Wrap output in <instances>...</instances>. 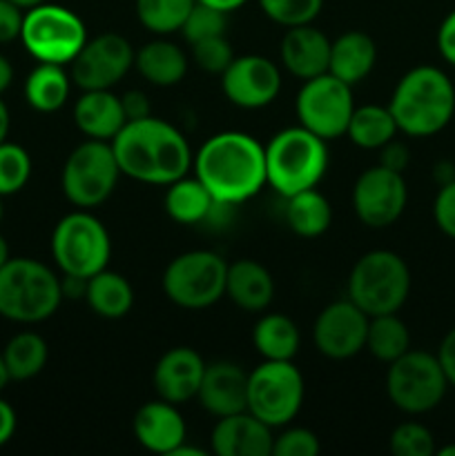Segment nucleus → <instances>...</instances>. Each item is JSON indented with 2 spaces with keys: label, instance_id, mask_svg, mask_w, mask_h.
Instances as JSON below:
<instances>
[{
  "label": "nucleus",
  "instance_id": "nucleus-4",
  "mask_svg": "<svg viewBox=\"0 0 455 456\" xmlns=\"http://www.w3.org/2000/svg\"><path fill=\"white\" fill-rule=\"evenodd\" d=\"M266 178L279 196L299 194L321 183L328 169V147L324 138L306 127H285L268 141Z\"/></svg>",
  "mask_w": 455,
  "mask_h": 456
},
{
  "label": "nucleus",
  "instance_id": "nucleus-38",
  "mask_svg": "<svg viewBox=\"0 0 455 456\" xmlns=\"http://www.w3.org/2000/svg\"><path fill=\"white\" fill-rule=\"evenodd\" d=\"M388 448L395 456H433L435 436L426 426L418 421H404L391 432Z\"/></svg>",
  "mask_w": 455,
  "mask_h": 456
},
{
  "label": "nucleus",
  "instance_id": "nucleus-27",
  "mask_svg": "<svg viewBox=\"0 0 455 456\" xmlns=\"http://www.w3.org/2000/svg\"><path fill=\"white\" fill-rule=\"evenodd\" d=\"M165 214L178 225H196L212 216L217 208H223L210 196L203 183L196 176H181L178 181L170 183L163 199Z\"/></svg>",
  "mask_w": 455,
  "mask_h": 456
},
{
  "label": "nucleus",
  "instance_id": "nucleus-17",
  "mask_svg": "<svg viewBox=\"0 0 455 456\" xmlns=\"http://www.w3.org/2000/svg\"><path fill=\"white\" fill-rule=\"evenodd\" d=\"M221 89L235 107L261 110L279 96L281 71L270 58L259 53L235 56L221 74Z\"/></svg>",
  "mask_w": 455,
  "mask_h": 456
},
{
  "label": "nucleus",
  "instance_id": "nucleus-40",
  "mask_svg": "<svg viewBox=\"0 0 455 456\" xmlns=\"http://www.w3.org/2000/svg\"><path fill=\"white\" fill-rule=\"evenodd\" d=\"M192 47V61L205 74H219L221 76L226 71V67L230 65L235 52H232V45L226 36H212V38L199 40V43L190 45Z\"/></svg>",
  "mask_w": 455,
  "mask_h": 456
},
{
  "label": "nucleus",
  "instance_id": "nucleus-11",
  "mask_svg": "<svg viewBox=\"0 0 455 456\" xmlns=\"http://www.w3.org/2000/svg\"><path fill=\"white\" fill-rule=\"evenodd\" d=\"M123 176L116 163L112 142L87 138L67 156L61 172V190L79 209H92L105 203Z\"/></svg>",
  "mask_w": 455,
  "mask_h": 456
},
{
  "label": "nucleus",
  "instance_id": "nucleus-56",
  "mask_svg": "<svg viewBox=\"0 0 455 456\" xmlns=\"http://www.w3.org/2000/svg\"><path fill=\"white\" fill-rule=\"evenodd\" d=\"M437 456H455V444H449V445H442L440 450H435Z\"/></svg>",
  "mask_w": 455,
  "mask_h": 456
},
{
  "label": "nucleus",
  "instance_id": "nucleus-29",
  "mask_svg": "<svg viewBox=\"0 0 455 456\" xmlns=\"http://www.w3.org/2000/svg\"><path fill=\"white\" fill-rule=\"evenodd\" d=\"M71 92V76L65 65L38 62L25 80V101L40 114L62 110Z\"/></svg>",
  "mask_w": 455,
  "mask_h": 456
},
{
  "label": "nucleus",
  "instance_id": "nucleus-57",
  "mask_svg": "<svg viewBox=\"0 0 455 456\" xmlns=\"http://www.w3.org/2000/svg\"><path fill=\"white\" fill-rule=\"evenodd\" d=\"M4 218V205H3V196H0V223H3Z\"/></svg>",
  "mask_w": 455,
  "mask_h": 456
},
{
  "label": "nucleus",
  "instance_id": "nucleus-22",
  "mask_svg": "<svg viewBox=\"0 0 455 456\" xmlns=\"http://www.w3.org/2000/svg\"><path fill=\"white\" fill-rule=\"evenodd\" d=\"M281 65L299 80L315 78L328 71L330 40L324 31L310 25L285 29L279 45Z\"/></svg>",
  "mask_w": 455,
  "mask_h": 456
},
{
  "label": "nucleus",
  "instance_id": "nucleus-28",
  "mask_svg": "<svg viewBox=\"0 0 455 456\" xmlns=\"http://www.w3.org/2000/svg\"><path fill=\"white\" fill-rule=\"evenodd\" d=\"M85 301L89 310L107 321L123 319L134 305V289L123 274L103 270L85 283Z\"/></svg>",
  "mask_w": 455,
  "mask_h": 456
},
{
  "label": "nucleus",
  "instance_id": "nucleus-50",
  "mask_svg": "<svg viewBox=\"0 0 455 456\" xmlns=\"http://www.w3.org/2000/svg\"><path fill=\"white\" fill-rule=\"evenodd\" d=\"M13 83V65L4 53H0V96L12 87Z\"/></svg>",
  "mask_w": 455,
  "mask_h": 456
},
{
  "label": "nucleus",
  "instance_id": "nucleus-21",
  "mask_svg": "<svg viewBox=\"0 0 455 456\" xmlns=\"http://www.w3.org/2000/svg\"><path fill=\"white\" fill-rule=\"evenodd\" d=\"M272 428L248 410L221 417L210 435V445L217 456H272Z\"/></svg>",
  "mask_w": 455,
  "mask_h": 456
},
{
  "label": "nucleus",
  "instance_id": "nucleus-19",
  "mask_svg": "<svg viewBox=\"0 0 455 456\" xmlns=\"http://www.w3.org/2000/svg\"><path fill=\"white\" fill-rule=\"evenodd\" d=\"M201 408L212 417H230L248 410V372L232 361H214L205 365L199 387Z\"/></svg>",
  "mask_w": 455,
  "mask_h": 456
},
{
  "label": "nucleus",
  "instance_id": "nucleus-34",
  "mask_svg": "<svg viewBox=\"0 0 455 456\" xmlns=\"http://www.w3.org/2000/svg\"><path fill=\"white\" fill-rule=\"evenodd\" d=\"M366 350L382 363H393L410 350L409 325L395 314H377L368 319Z\"/></svg>",
  "mask_w": 455,
  "mask_h": 456
},
{
  "label": "nucleus",
  "instance_id": "nucleus-35",
  "mask_svg": "<svg viewBox=\"0 0 455 456\" xmlns=\"http://www.w3.org/2000/svg\"><path fill=\"white\" fill-rule=\"evenodd\" d=\"M196 0H136V18L147 31L168 36L181 31Z\"/></svg>",
  "mask_w": 455,
  "mask_h": 456
},
{
  "label": "nucleus",
  "instance_id": "nucleus-5",
  "mask_svg": "<svg viewBox=\"0 0 455 456\" xmlns=\"http://www.w3.org/2000/svg\"><path fill=\"white\" fill-rule=\"evenodd\" d=\"M62 303L61 279L36 258H9L0 267V316L34 325L52 319Z\"/></svg>",
  "mask_w": 455,
  "mask_h": 456
},
{
  "label": "nucleus",
  "instance_id": "nucleus-42",
  "mask_svg": "<svg viewBox=\"0 0 455 456\" xmlns=\"http://www.w3.org/2000/svg\"><path fill=\"white\" fill-rule=\"evenodd\" d=\"M433 221L442 234L455 240V178L437 190L433 200Z\"/></svg>",
  "mask_w": 455,
  "mask_h": 456
},
{
  "label": "nucleus",
  "instance_id": "nucleus-30",
  "mask_svg": "<svg viewBox=\"0 0 455 456\" xmlns=\"http://www.w3.org/2000/svg\"><path fill=\"white\" fill-rule=\"evenodd\" d=\"M252 346L263 361H293L302 346V334L290 316L263 314L252 328Z\"/></svg>",
  "mask_w": 455,
  "mask_h": 456
},
{
  "label": "nucleus",
  "instance_id": "nucleus-37",
  "mask_svg": "<svg viewBox=\"0 0 455 456\" xmlns=\"http://www.w3.org/2000/svg\"><path fill=\"white\" fill-rule=\"evenodd\" d=\"M259 7L272 22L290 29V27L310 25L321 13L324 0H259Z\"/></svg>",
  "mask_w": 455,
  "mask_h": 456
},
{
  "label": "nucleus",
  "instance_id": "nucleus-32",
  "mask_svg": "<svg viewBox=\"0 0 455 456\" xmlns=\"http://www.w3.org/2000/svg\"><path fill=\"white\" fill-rule=\"evenodd\" d=\"M397 134L400 129L388 105H355L346 129V136L360 150H379L397 138Z\"/></svg>",
  "mask_w": 455,
  "mask_h": 456
},
{
  "label": "nucleus",
  "instance_id": "nucleus-16",
  "mask_svg": "<svg viewBox=\"0 0 455 456\" xmlns=\"http://www.w3.org/2000/svg\"><path fill=\"white\" fill-rule=\"evenodd\" d=\"M368 319L351 298L335 301L319 312L312 325V341L317 352L330 361H346L366 350Z\"/></svg>",
  "mask_w": 455,
  "mask_h": 456
},
{
  "label": "nucleus",
  "instance_id": "nucleus-41",
  "mask_svg": "<svg viewBox=\"0 0 455 456\" xmlns=\"http://www.w3.org/2000/svg\"><path fill=\"white\" fill-rule=\"evenodd\" d=\"M319 450V439L306 428H288L272 441V456H317Z\"/></svg>",
  "mask_w": 455,
  "mask_h": 456
},
{
  "label": "nucleus",
  "instance_id": "nucleus-26",
  "mask_svg": "<svg viewBox=\"0 0 455 456\" xmlns=\"http://www.w3.org/2000/svg\"><path fill=\"white\" fill-rule=\"evenodd\" d=\"M187 56L177 43L165 38L150 40L134 53V67L143 80L154 87H174L187 74Z\"/></svg>",
  "mask_w": 455,
  "mask_h": 456
},
{
  "label": "nucleus",
  "instance_id": "nucleus-8",
  "mask_svg": "<svg viewBox=\"0 0 455 456\" xmlns=\"http://www.w3.org/2000/svg\"><path fill=\"white\" fill-rule=\"evenodd\" d=\"M87 38L83 18L62 4L43 3L27 9L22 18V47L38 62L70 65Z\"/></svg>",
  "mask_w": 455,
  "mask_h": 456
},
{
  "label": "nucleus",
  "instance_id": "nucleus-43",
  "mask_svg": "<svg viewBox=\"0 0 455 456\" xmlns=\"http://www.w3.org/2000/svg\"><path fill=\"white\" fill-rule=\"evenodd\" d=\"M22 18H25V9H21L12 0H0V45L21 38Z\"/></svg>",
  "mask_w": 455,
  "mask_h": 456
},
{
  "label": "nucleus",
  "instance_id": "nucleus-15",
  "mask_svg": "<svg viewBox=\"0 0 455 456\" xmlns=\"http://www.w3.org/2000/svg\"><path fill=\"white\" fill-rule=\"evenodd\" d=\"M134 47L125 36L107 34L87 38L70 62L71 83L85 89H112L134 67Z\"/></svg>",
  "mask_w": 455,
  "mask_h": 456
},
{
  "label": "nucleus",
  "instance_id": "nucleus-51",
  "mask_svg": "<svg viewBox=\"0 0 455 456\" xmlns=\"http://www.w3.org/2000/svg\"><path fill=\"white\" fill-rule=\"evenodd\" d=\"M196 3L208 4V7L219 9V12H223V13H230V12H236V9L244 7L248 0H196Z\"/></svg>",
  "mask_w": 455,
  "mask_h": 456
},
{
  "label": "nucleus",
  "instance_id": "nucleus-33",
  "mask_svg": "<svg viewBox=\"0 0 455 456\" xmlns=\"http://www.w3.org/2000/svg\"><path fill=\"white\" fill-rule=\"evenodd\" d=\"M0 352L9 381H29L38 377L49 359L47 341L36 332H18Z\"/></svg>",
  "mask_w": 455,
  "mask_h": 456
},
{
  "label": "nucleus",
  "instance_id": "nucleus-52",
  "mask_svg": "<svg viewBox=\"0 0 455 456\" xmlns=\"http://www.w3.org/2000/svg\"><path fill=\"white\" fill-rule=\"evenodd\" d=\"M9 127H12V116H9V107L4 105V101L0 98V142L7 141Z\"/></svg>",
  "mask_w": 455,
  "mask_h": 456
},
{
  "label": "nucleus",
  "instance_id": "nucleus-39",
  "mask_svg": "<svg viewBox=\"0 0 455 456\" xmlns=\"http://www.w3.org/2000/svg\"><path fill=\"white\" fill-rule=\"evenodd\" d=\"M228 31V13L219 12V9L208 7V4L196 3L192 12L187 13L186 22L181 27L183 38L190 45L199 43V40L212 38V36H226Z\"/></svg>",
  "mask_w": 455,
  "mask_h": 456
},
{
  "label": "nucleus",
  "instance_id": "nucleus-14",
  "mask_svg": "<svg viewBox=\"0 0 455 456\" xmlns=\"http://www.w3.org/2000/svg\"><path fill=\"white\" fill-rule=\"evenodd\" d=\"M352 209L370 230H384L400 221L409 203L404 174L375 165L364 169L352 185Z\"/></svg>",
  "mask_w": 455,
  "mask_h": 456
},
{
  "label": "nucleus",
  "instance_id": "nucleus-1",
  "mask_svg": "<svg viewBox=\"0 0 455 456\" xmlns=\"http://www.w3.org/2000/svg\"><path fill=\"white\" fill-rule=\"evenodd\" d=\"M192 169L223 208L245 203L268 185L266 147L245 132L210 136L192 159Z\"/></svg>",
  "mask_w": 455,
  "mask_h": 456
},
{
  "label": "nucleus",
  "instance_id": "nucleus-25",
  "mask_svg": "<svg viewBox=\"0 0 455 456\" xmlns=\"http://www.w3.org/2000/svg\"><path fill=\"white\" fill-rule=\"evenodd\" d=\"M226 297L245 312H263L275 297L272 274L252 258H239L228 265Z\"/></svg>",
  "mask_w": 455,
  "mask_h": 456
},
{
  "label": "nucleus",
  "instance_id": "nucleus-54",
  "mask_svg": "<svg viewBox=\"0 0 455 456\" xmlns=\"http://www.w3.org/2000/svg\"><path fill=\"white\" fill-rule=\"evenodd\" d=\"M9 383V374L7 368H4V361H3V352H0V392L4 390V386Z\"/></svg>",
  "mask_w": 455,
  "mask_h": 456
},
{
  "label": "nucleus",
  "instance_id": "nucleus-36",
  "mask_svg": "<svg viewBox=\"0 0 455 456\" xmlns=\"http://www.w3.org/2000/svg\"><path fill=\"white\" fill-rule=\"evenodd\" d=\"M31 156L18 142H0V196H13L29 183Z\"/></svg>",
  "mask_w": 455,
  "mask_h": 456
},
{
  "label": "nucleus",
  "instance_id": "nucleus-31",
  "mask_svg": "<svg viewBox=\"0 0 455 456\" xmlns=\"http://www.w3.org/2000/svg\"><path fill=\"white\" fill-rule=\"evenodd\" d=\"M284 218L293 234L302 239H317L333 225V208L328 199L312 187L285 199Z\"/></svg>",
  "mask_w": 455,
  "mask_h": 456
},
{
  "label": "nucleus",
  "instance_id": "nucleus-9",
  "mask_svg": "<svg viewBox=\"0 0 455 456\" xmlns=\"http://www.w3.org/2000/svg\"><path fill=\"white\" fill-rule=\"evenodd\" d=\"M449 379L435 354L409 350L388 363L386 395L400 412L419 417L435 410L444 401Z\"/></svg>",
  "mask_w": 455,
  "mask_h": 456
},
{
  "label": "nucleus",
  "instance_id": "nucleus-12",
  "mask_svg": "<svg viewBox=\"0 0 455 456\" xmlns=\"http://www.w3.org/2000/svg\"><path fill=\"white\" fill-rule=\"evenodd\" d=\"M303 377L293 361H263L248 372V412L266 426L284 428L303 405Z\"/></svg>",
  "mask_w": 455,
  "mask_h": 456
},
{
  "label": "nucleus",
  "instance_id": "nucleus-49",
  "mask_svg": "<svg viewBox=\"0 0 455 456\" xmlns=\"http://www.w3.org/2000/svg\"><path fill=\"white\" fill-rule=\"evenodd\" d=\"M433 178H435L437 187L446 185V183H451L455 178V165L451 163V160H440V163H435V167H433Z\"/></svg>",
  "mask_w": 455,
  "mask_h": 456
},
{
  "label": "nucleus",
  "instance_id": "nucleus-2",
  "mask_svg": "<svg viewBox=\"0 0 455 456\" xmlns=\"http://www.w3.org/2000/svg\"><path fill=\"white\" fill-rule=\"evenodd\" d=\"M120 174L145 185L168 187L192 169V150L187 138L163 118L147 116L128 120L112 138Z\"/></svg>",
  "mask_w": 455,
  "mask_h": 456
},
{
  "label": "nucleus",
  "instance_id": "nucleus-7",
  "mask_svg": "<svg viewBox=\"0 0 455 456\" xmlns=\"http://www.w3.org/2000/svg\"><path fill=\"white\" fill-rule=\"evenodd\" d=\"M49 248L62 276L87 281L110 265V232L87 209L76 208L65 214L54 227Z\"/></svg>",
  "mask_w": 455,
  "mask_h": 456
},
{
  "label": "nucleus",
  "instance_id": "nucleus-48",
  "mask_svg": "<svg viewBox=\"0 0 455 456\" xmlns=\"http://www.w3.org/2000/svg\"><path fill=\"white\" fill-rule=\"evenodd\" d=\"M16 428H18V417H16V410L12 408L9 401H4L0 396V448L7 445L9 441L13 439L16 435Z\"/></svg>",
  "mask_w": 455,
  "mask_h": 456
},
{
  "label": "nucleus",
  "instance_id": "nucleus-3",
  "mask_svg": "<svg viewBox=\"0 0 455 456\" xmlns=\"http://www.w3.org/2000/svg\"><path fill=\"white\" fill-rule=\"evenodd\" d=\"M397 129L410 138H431L455 116V85L444 69L418 65L397 80L388 101Z\"/></svg>",
  "mask_w": 455,
  "mask_h": 456
},
{
  "label": "nucleus",
  "instance_id": "nucleus-47",
  "mask_svg": "<svg viewBox=\"0 0 455 456\" xmlns=\"http://www.w3.org/2000/svg\"><path fill=\"white\" fill-rule=\"evenodd\" d=\"M437 361H440L442 370H444L449 386L455 387V328H451L440 341V347L435 352Z\"/></svg>",
  "mask_w": 455,
  "mask_h": 456
},
{
  "label": "nucleus",
  "instance_id": "nucleus-20",
  "mask_svg": "<svg viewBox=\"0 0 455 456\" xmlns=\"http://www.w3.org/2000/svg\"><path fill=\"white\" fill-rule=\"evenodd\" d=\"M134 439L154 454L172 456L174 450L186 444V421L174 403L163 399L147 401L136 410L132 421Z\"/></svg>",
  "mask_w": 455,
  "mask_h": 456
},
{
  "label": "nucleus",
  "instance_id": "nucleus-53",
  "mask_svg": "<svg viewBox=\"0 0 455 456\" xmlns=\"http://www.w3.org/2000/svg\"><path fill=\"white\" fill-rule=\"evenodd\" d=\"M9 258H12V254H9V243H7V239L0 234V267H3Z\"/></svg>",
  "mask_w": 455,
  "mask_h": 456
},
{
  "label": "nucleus",
  "instance_id": "nucleus-10",
  "mask_svg": "<svg viewBox=\"0 0 455 456\" xmlns=\"http://www.w3.org/2000/svg\"><path fill=\"white\" fill-rule=\"evenodd\" d=\"M228 263L210 249L178 254L163 272V294L183 310H205L226 297Z\"/></svg>",
  "mask_w": 455,
  "mask_h": 456
},
{
  "label": "nucleus",
  "instance_id": "nucleus-18",
  "mask_svg": "<svg viewBox=\"0 0 455 456\" xmlns=\"http://www.w3.org/2000/svg\"><path fill=\"white\" fill-rule=\"evenodd\" d=\"M205 361L192 347H172L165 352L154 365L152 372V386L156 396L168 403L181 405L196 399L201 387V379L205 372Z\"/></svg>",
  "mask_w": 455,
  "mask_h": 456
},
{
  "label": "nucleus",
  "instance_id": "nucleus-24",
  "mask_svg": "<svg viewBox=\"0 0 455 456\" xmlns=\"http://www.w3.org/2000/svg\"><path fill=\"white\" fill-rule=\"evenodd\" d=\"M375 62H377V45L366 31L351 29L330 40L328 74L337 76L351 87L361 83L373 71Z\"/></svg>",
  "mask_w": 455,
  "mask_h": 456
},
{
  "label": "nucleus",
  "instance_id": "nucleus-46",
  "mask_svg": "<svg viewBox=\"0 0 455 456\" xmlns=\"http://www.w3.org/2000/svg\"><path fill=\"white\" fill-rule=\"evenodd\" d=\"M120 105H123L125 118L128 120H141L152 116V105L150 98H147L145 92L141 89H129L120 96Z\"/></svg>",
  "mask_w": 455,
  "mask_h": 456
},
{
  "label": "nucleus",
  "instance_id": "nucleus-44",
  "mask_svg": "<svg viewBox=\"0 0 455 456\" xmlns=\"http://www.w3.org/2000/svg\"><path fill=\"white\" fill-rule=\"evenodd\" d=\"M435 43L442 61L446 65L455 67V9H451L444 16V20L440 22V27H437Z\"/></svg>",
  "mask_w": 455,
  "mask_h": 456
},
{
  "label": "nucleus",
  "instance_id": "nucleus-45",
  "mask_svg": "<svg viewBox=\"0 0 455 456\" xmlns=\"http://www.w3.org/2000/svg\"><path fill=\"white\" fill-rule=\"evenodd\" d=\"M377 151H379L377 165H382V167L393 169V172H400V174H404V169L409 167L410 151H409V147H406L404 142L397 141V138L388 141L386 145L379 147Z\"/></svg>",
  "mask_w": 455,
  "mask_h": 456
},
{
  "label": "nucleus",
  "instance_id": "nucleus-13",
  "mask_svg": "<svg viewBox=\"0 0 455 456\" xmlns=\"http://www.w3.org/2000/svg\"><path fill=\"white\" fill-rule=\"evenodd\" d=\"M294 111L302 127L319 138L337 141L346 136L348 123L355 111L352 87L333 74H321L303 80L294 98Z\"/></svg>",
  "mask_w": 455,
  "mask_h": 456
},
{
  "label": "nucleus",
  "instance_id": "nucleus-55",
  "mask_svg": "<svg viewBox=\"0 0 455 456\" xmlns=\"http://www.w3.org/2000/svg\"><path fill=\"white\" fill-rule=\"evenodd\" d=\"M12 3H16L18 7L21 9H31V7H38V4H43V3H47V0H12Z\"/></svg>",
  "mask_w": 455,
  "mask_h": 456
},
{
  "label": "nucleus",
  "instance_id": "nucleus-6",
  "mask_svg": "<svg viewBox=\"0 0 455 456\" xmlns=\"http://www.w3.org/2000/svg\"><path fill=\"white\" fill-rule=\"evenodd\" d=\"M346 292L368 316L395 314L410 294V270L400 254L373 249L357 258L348 274Z\"/></svg>",
  "mask_w": 455,
  "mask_h": 456
},
{
  "label": "nucleus",
  "instance_id": "nucleus-23",
  "mask_svg": "<svg viewBox=\"0 0 455 456\" xmlns=\"http://www.w3.org/2000/svg\"><path fill=\"white\" fill-rule=\"evenodd\" d=\"M71 116L85 138L107 142H112V138L128 123L120 96H116L112 89H85L74 102Z\"/></svg>",
  "mask_w": 455,
  "mask_h": 456
}]
</instances>
